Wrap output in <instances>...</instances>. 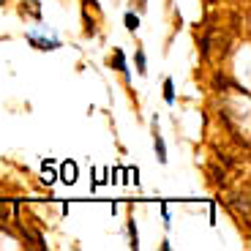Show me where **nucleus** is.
<instances>
[{
	"label": "nucleus",
	"instance_id": "1",
	"mask_svg": "<svg viewBox=\"0 0 251 251\" xmlns=\"http://www.w3.org/2000/svg\"><path fill=\"white\" fill-rule=\"evenodd\" d=\"M57 177H60L66 186H74L76 183V161H63L60 164V175Z\"/></svg>",
	"mask_w": 251,
	"mask_h": 251
},
{
	"label": "nucleus",
	"instance_id": "2",
	"mask_svg": "<svg viewBox=\"0 0 251 251\" xmlns=\"http://www.w3.org/2000/svg\"><path fill=\"white\" fill-rule=\"evenodd\" d=\"M109 66H112L115 71H120V74L126 76V79H128V66H126V55L120 50H115L112 55H109Z\"/></svg>",
	"mask_w": 251,
	"mask_h": 251
},
{
	"label": "nucleus",
	"instance_id": "3",
	"mask_svg": "<svg viewBox=\"0 0 251 251\" xmlns=\"http://www.w3.org/2000/svg\"><path fill=\"white\" fill-rule=\"evenodd\" d=\"M153 142H156V156H158V161L167 164V148H164V139H161V134H158L156 123H153Z\"/></svg>",
	"mask_w": 251,
	"mask_h": 251
},
{
	"label": "nucleus",
	"instance_id": "4",
	"mask_svg": "<svg viewBox=\"0 0 251 251\" xmlns=\"http://www.w3.org/2000/svg\"><path fill=\"white\" fill-rule=\"evenodd\" d=\"M164 101H167V104H175V82L170 79V76H167V79H164Z\"/></svg>",
	"mask_w": 251,
	"mask_h": 251
},
{
	"label": "nucleus",
	"instance_id": "5",
	"mask_svg": "<svg viewBox=\"0 0 251 251\" xmlns=\"http://www.w3.org/2000/svg\"><path fill=\"white\" fill-rule=\"evenodd\" d=\"M126 27H128L131 33H137V27H139V17H137V14H131V11L126 14Z\"/></svg>",
	"mask_w": 251,
	"mask_h": 251
},
{
	"label": "nucleus",
	"instance_id": "6",
	"mask_svg": "<svg viewBox=\"0 0 251 251\" xmlns=\"http://www.w3.org/2000/svg\"><path fill=\"white\" fill-rule=\"evenodd\" d=\"M137 71H139V74H148V60H145V52L142 50H137Z\"/></svg>",
	"mask_w": 251,
	"mask_h": 251
},
{
	"label": "nucleus",
	"instance_id": "7",
	"mask_svg": "<svg viewBox=\"0 0 251 251\" xmlns=\"http://www.w3.org/2000/svg\"><path fill=\"white\" fill-rule=\"evenodd\" d=\"M128 235H131V249L137 251L139 249V238H137V224H134V219H131V224H128Z\"/></svg>",
	"mask_w": 251,
	"mask_h": 251
},
{
	"label": "nucleus",
	"instance_id": "8",
	"mask_svg": "<svg viewBox=\"0 0 251 251\" xmlns=\"http://www.w3.org/2000/svg\"><path fill=\"white\" fill-rule=\"evenodd\" d=\"M207 52H210V36H202V41H200V55L207 57Z\"/></svg>",
	"mask_w": 251,
	"mask_h": 251
},
{
	"label": "nucleus",
	"instance_id": "9",
	"mask_svg": "<svg viewBox=\"0 0 251 251\" xmlns=\"http://www.w3.org/2000/svg\"><path fill=\"white\" fill-rule=\"evenodd\" d=\"M216 88L219 90H224V88H229V79H226L224 74H216Z\"/></svg>",
	"mask_w": 251,
	"mask_h": 251
},
{
	"label": "nucleus",
	"instance_id": "10",
	"mask_svg": "<svg viewBox=\"0 0 251 251\" xmlns=\"http://www.w3.org/2000/svg\"><path fill=\"white\" fill-rule=\"evenodd\" d=\"M161 216H164V221L170 224V207H167V205H161Z\"/></svg>",
	"mask_w": 251,
	"mask_h": 251
},
{
	"label": "nucleus",
	"instance_id": "11",
	"mask_svg": "<svg viewBox=\"0 0 251 251\" xmlns=\"http://www.w3.org/2000/svg\"><path fill=\"white\" fill-rule=\"evenodd\" d=\"M205 3H207V6H213V3H216V0H205Z\"/></svg>",
	"mask_w": 251,
	"mask_h": 251
},
{
	"label": "nucleus",
	"instance_id": "12",
	"mask_svg": "<svg viewBox=\"0 0 251 251\" xmlns=\"http://www.w3.org/2000/svg\"><path fill=\"white\" fill-rule=\"evenodd\" d=\"M0 3H6V0H0Z\"/></svg>",
	"mask_w": 251,
	"mask_h": 251
}]
</instances>
